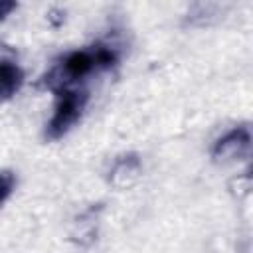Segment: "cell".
Returning a JSON list of instances; mask_svg holds the SVG:
<instances>
[{
    "label": "cell",
    "mask_w": 253,
    "mask_h": 253,
    "mask_svg": "<svg viewBox=\"0 0 253 253\" xmlns=\"http://www.w3.org/2000/svg\"><path fill=\"white\" fill-rule=\"evenodd\" d=\"M119 61V49L109 43H93L83 49H75L59 57L47 73L42 75L40 85L53 95L65 89H77L79 83L95 71L111 69Z\"/></svg>",
    "instance_id": "6da1fadb"
},
{
    "label": "cell",
    "mask_w": 253,
    "mask_h": 253,
    "mask_svg": "<svg viewBox=\"0 0 253 253\" xmlns=\"http://www.w3.org/2000/svg\"><path fill=\"white\" fill-rule=\"evenodd\" d=\"M89 95L85 89H65L55 93V107L53 113L45 125L43 136L47 140H59L63 138L83 117V111L87 107Z\"/></svg>",
    "instance_id": "7a4b0ae2"
},
{
    "label": "cell",
    "mask_w": 253,
    "mask_h": 253,
    "mask_svg": "<svg viewBox=\"0 0 253 253\" xmlns=\"http://www.w3.org/2000/svg\"><path fill=\"white\" fill-rule=\"evenodd\" d=\"M249 150H251V128L247 125H239L227 130L225 134H221L213 142L210 156L217 164H231L245 158Z\"/></svg>",
    "instance_id": "3957f363"
},
{
    "label": "cell",
    "mask_w": 253,
    "mask_h": 253,
    "mask_svg": "<svg viewBox=\"0 0 253 253\" xmlns=\"http://www.w3.org/2000/svg\"><path fill=\"white\" fill-rule=\"evenodd\" d=\"M142 176V158L138 152H123L119 154L109 168V184L115 190H130L138 184Z\"/></svg>",
    "instance_id": "277c9868"
},
{
    "label": "cell",
    "mask_w": 253,
    "mask_h": 253,
    "mask_svg": "<svg viewBox=\"0 0 253 253\" xmlns=\"http://www.w3.org/2000/svg\"><path fill=\"white\" fill-rule=\"evenodd\" d=\"M101 211H103V204H93L73 217L71 227H69L71 243H75L81 249H89L97 241L99 225H101Z\"/></svg>",
    "instance_id": "5b68a950"
},
{
    "label": "cell",
    "mask_w": 253,
    "mask_h": 253,
    "mask_svg": "<svg viewBox=\"0 0 253 253\" xmlns=\"http://www.w3.org/2000/svg\"><path fill=\"white\" fill-rule=\"evenodd\" d=\"M24 85V71L14 59L0 61V105L10 101Z\"/></svg>",
    "instance_id": "8992f818"
},
{
    "label": "cell",
    "mask_w": 253,
    "mask_h": 253,
    "mask_svg": "<svg viewBox=\"0 0 253 253\" xmlns=\"http://www.w3.org/2000/svg\"><path fill=\"white\" fill-rule=\"evenodd\" d=\"M223 14V6L215 2H196L188 8L186 22L190 26H210L219 20Z\"/></svg>",
    "instance_id": "52a82bcc"
},
{
    "label": "cell",
    "mask_w": 253,
    "mask_h": 253,
    "mask_svg": "<svg viewBox=\"0 0 253 253\" xmlns=\"http://www.w3.org/2000/svg\"><path fill=\"white\" fill-rule=\"evenodd\" d=\"M251 188H253V182H251V174L249 172H243V174H237L235 178L229 180V192L233 198L237 200H243L251 194Z\"/></svg>",
    "instance_id": "ba28073f"
},
{
    "label": "cell",
    "mask_w": 253,
    "mask_h": 253,
    "mask_svg": "<svg viewBox=\"0 0 253 253\" xmlns=\"http://www.w3.org/2000/svg\"><path fill=\"white\" fill-rule=\"evenodd\" d=\"M16 174L14 170H8V168H2L0 170V206L12 196V192L16 190Z\"/></svg>",
    "instance_id": "9c48e42d"
},
{
    "label": "cell",
    "mask_w": 253,
    "mask_h": 253,
    "mask_svg": "<svg viewBox=\"0 0 253 253\" xmlns=\"http://www.w3.org/2000/svg\"><path fill=\"white\" fill-rule=\"evenodd\" d=\"M16 8H18V4H16L14 0H0V22H2L6 16H10Z\"/></svg>",
    "instance_id": "30bf717a"
},
{
    "label": "cell",
    "mask_w": 253,
    "mask_h": 253,
    "mask_svg": "<svg viewBox=\"0 0 253 253\" xmlns=\"http://www.w3.org/2000/svg\"><path fill=\"white\" fill-rule=\"evenodd\" d=\"M16 57H18L16 49L0 42V61H6V59H14V61H16Z\"/></svg>",
    "instance_id": "8fae6325"
}]
</instances>
